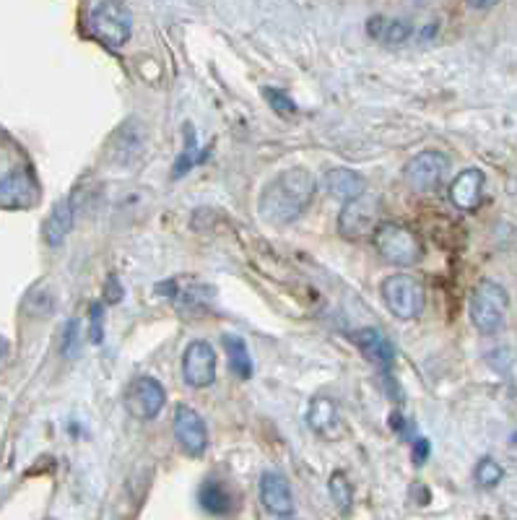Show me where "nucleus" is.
Here are the masks:
<instances>
[{"instance_id":"1","label":"nucleus","mask_w":517,"mask_h":520,"mask_svg":"<svg viewBox=\"0 0 517 520\" xmlns=\"http://www.w3.org/2000/svg\"><path fill=\"white\" fill-rule=\"evenodd\" d=\"M315 178L304 167L281 172L260 196V216L270 224H292L315 198Z\"/></svg>"},{"instance_id":"2","label":"nucleus","mask_w":517,"mask_h":520,"mask_svg":"<svg viewBox=\"0 0 517 520\" xmlns=\"http://www.w3.org/2000/svg\"><path fill=\"white\" fill-rule=\"evenodd\" d=\"M507 310H510V295L502 284L489 278L476 284L468 302V315L478 333H486V336L496 333L507 320Z\"/></svg>"},{"instance_id":"3","label":"nucleus","mask_w":517,"mask_h":520,"mask_svg":"<svg viewBox=\"0 0 517 520\" xmlns=\"http://www.w3.org/2000/svg\"><path fill=\"white\" fill-rule=\"evenodd\" d=\"M372 242L387 263L401 266V269L416 266L424 258V245H422L419 234L395 222H385L377 226L372 234Z\"/></svg>"},{"instance_id":"4","label":"nucleus","mask_w":517,"mask_h":520,"mask_svg":"<svg viewBox=\"0 0 517 520\" xmlns=\"http://www.w3.org/2000/svg\"><path fill=\"white\" fill-rule=\"evenodd\" d=\"M86 26L91 37H96L102 45L122 47L131 40L133 16L120 3H91L86 8Z\"/></svg>"},{"instance_id":"5","label":"nucleus","mask_w":517,"mask_h":520,"mask_svg":"<svg viewBox=\"0 0 517 520\" xmlns=\"http://www.w3.org/2000/svg\"><path fill=\"white\" fill-rule=\"evenodd\" d=\"M383 299L387 310L398 320H413L424 313L427 305V289L416 276L395 273L383 281Z\"/></svg>"},{"instance_id":"6","label":"nucleus","mask_w":517,"mask_h":520,"mask_svg":"<svg viewBox=\"0 0 517 520\" xmlns=\"http://www.w3.org/2000/svg\"><path fill=\"white\" fill-rule=\"evenodd\" d=\"M380 211H383V204L375 196H361L357 201L346 204V208L338 216L340 234L349 240H361L367 234H375V229L380 226Z\"/></svg>"},{"instance_id":"7","label":"nucleus","mask_w":517,"mask_h":520,"mask_svg":"<svg viewBox=\"0 0 517 520\" xmlns=\"http://www.w3.org/2000/svg\"><path fill=\"white\" fill-rule=\"evenodd\" d=\"M448 167H450V161L442 151H422L405 164L404 178L413 190L429 193V190L440 187V182L445 180Z\"/></svg>"},{"instance_id":"8","label":"nucleus","mask_w":517,"mask_h":520,"mask_svg":"<svg viewBox=\"0 0 517 520\" xmlns=\"http://www.w3.org/2000/svg\"><path fill=\"white\" fill-rule=\"evenodd\" d=\"M182 378L193 388H208L216 380V351L208 341H193L182 357Z\"/></svg>"},{"instance_id":"9","label":"nucleus","mask_w":517,"mask_h":520,"mask_svg":"<svg viewBox=\"0 0 517 520\" xmlns=\"http://www.w3.org/2000/svg\"><path fill=\"white\" fill-rule=\"evenodd\" d=\"M40 201L37 180L26 169H14L0 180V208L8 211H23Z\"/></svg>"},{"instance_id":"10","label":"nucleus","mask_w":517,"mask_h":520,"mask_svg":"<svg viewBox=\"0 0 517 520\" xmlns=\"http://www.w3.org/2000/svg\"><path fill=\"white\" fill-rule=\"evenodd\" d=\"M175 437L187 455H193V458L203 455L205 445H208V430H205V422L198 416V411H193L190 406H177V411H175Z\"/></svg>"},{"instance_id":"11","label":"nucleus","mask_w":517,"mask_h":520,"mask_svg":"<svg viewBox=\"0 0 517 520\" xmlns=\"http://www.w3.org/2000/svg\"><path fill=\"white\" fill-rule=\"evenodd\" d=\"M164 404H167V393L154 378H138L128 390V408H131L133 416L154 419V416H159V411L164 408Z\"/></svg>"},{"instance_id":"12","label":"nucleus","mask_w":517,"mask_h":520,"mask_svg":"<svg viewBox=\"0 0 517 520\" xmlns=\"http://www.w3.org/2000/svg\"><path fill=\"white\" fill-rule=\"evenodd\" d=\"M260 499L266 505V510L278 515V518H289L294 513V495L289 481L278 474H263L260 479Z\"/></svg>"},{"instance_id":"13","label":"nucleus","mask_w":517,"mask_h":520,"mask_svg":"<svg viewBox=\"0 0 517 520\" xmlns=\"http://www.w3.org/2000/svg\"><path fill=\"white\" fill-rule=\"evenodd\" d=\"M484 172L481 169H463L450 185V201L455 204V208L460 211H473L476 205L481 204V196H484Z\"/></svg>"},{"instance_id":"14","label":"nucleus","mask_w":517,"mask_h":520,"mask_svg":"<svg viewBox=\"0 0 517 520\" xmlns=\"http://www.w3.org/2000/svg\"><path fill=\"white\" fill-rule=\"evenodd\" d=\"M322 185H325V190H328L333 198L343 201V204L357 201V198L364 196V190H367V182H364V178H361L359 172L346 169V167L328 169L325 178H322Z\"/></svg>"},{"instance_id":"15","label":"nucleus","mask_w":517,"mask_h":520,"mask_svg":"<svg viewBox=\"0 0 517 520\" xmlns=\"http://www.w3.org/2000/svg\"><path fill=\"white\" fill-rule=\"evenodd\" d=\"M307 424H310L317 434L328 437V440H338L340 432H343V424H340V419H338L336 406H333V401L325 398V396L313 398V404L307 408Z\"/></svg>"},{"instance_id":"16","label":"nucleus","mask_w":517,"mask_h":520,"mask_svg":"<svg viewBox=\"0 0 517 520\" xmlns=\"http://www.w3.org/2000/svg\"><path fill=\"white\" fill-rule=\"evenodd\" d=\"M351 341L359 346V351L367 357V360H372V362L377 364H390L395 360V349H393V343L385 339L383 331H377V328H361V331H354L351 333Z\"/></svg>"},{"instance_id":"17","label":"nucleus","mask_w":517,"mask_h":520,"mask_svg":"<svg viewBox=\"0 0 517 520\" xmlns=\"http://www.w3.org/2000/svg\"><path fill=\"white\" fill-rule=\"evenodd\" d=\"M70 229H73V204H70V198H63V201L55 204V208H52L50 216H47L45 242L50 248L63 245L66 237L70 234Z\"/></svg>"},{"instance_id":"18","label":"nucleus","mask_w":517,"mask_h":520,"mask_svg":"<svg viewBox=\"0 0 517 520\" xmlns=\"http://www.w3.org/2000/svg\"><path fill=\"white\" fill-rule=\"evenodd\" d=\"M198 502H201L203 510L211 513V515H229L231 507H234L231 492L226 489V484H222L219 479L203 481V487L198 489Z\"/></svg>"},{"instance_id":"19","label":"nucleus","mask_w":517,"mask_h":520,"mask_svg":"<svg viewBox=\"0 0 517 520\" xmlns=\"http://www.w3.org/2000/svg\"><path fill=\"white\" fill-rule=\"evenodd\" d=\"M222 343H224L226 360H229L231 372H234L237 378H245V380L252 378V360H249L248 343L240 339V336H234V333H226Z\"/></svg>"},{"instance_id":"20","label":"nucleus","mask_w":517,"mask_h":520,"mask_svg":"<svg viewBox=\"0 0 517 520\" xmlns=\"http://www.w3.org/2000/svg\"><path fill=\"white\" fill-rule=\"evenodd\" d=\"M201 161V146H198V141H195V131H193V125L190 123H185V149H182V154L175 161V169H172V178L177 180V178H185L195 164Z\"/></svg>"},{"instance_id":"21","label":"nucleus","mask_w":517,"mask_h":520,"mask_svg":"<svg viewBox=\"0 0 517 520\" xmlns=\"http://www.w3.org/2000/svg\"><path fill=\"white\" fill-rule=\"evenodd\" d=\"M328 489H331V497H333V502L338 505V510H340V513H349L351 505H354V487H351V481L346 479L343 471H336V474L331 476Z\"/></svg>"},{"instance_id":"22","label":"nucleus","mask_w":517,"mask_h":520,"mask_svg":"<svg viewBox=\"0 0 517 520\" xmlns=\"http://www.w3.org/2000/svg\"><path fill=\"white\" fill-rule=\"evenodd\" d=\"M211 296H213V289H205V287L193 284L190 289L177 292L175 302H177V307H182V310H198V307H205V305L211 302Z\"/></svg>"},{"instance_id":"23","label":"nucleus","mask_w":517,"mask_h":520,"mask_svg":"<svg viewBox=\"0 0 517 520\" xmlns=\"http://www.w3.org/2000/svg\"><path fill=\"white\" fill-rule=\"evenodd\" d=\"M411 34H413V29H411V23L405 22H383V29H380V42H385V45H404V42H408L411 40Z\"/></svg>"},{"instance_id":"24","label":"nucleus","mask_w":517,"mask_h":520,"mask_svg":"<svg viewBox=\"0 0 517 520\" xmlns=\"http://www.w3.org/2000/svg\"><path fill=\"white\" fill-rule=\"evenodd\" d=\"M502 466L492 461V458H484V461H478V466H476V481H478V487H484V489H492L496 487L499 481H502Z\"/></svg>"},{"instance_id":"25","label":"nucleus","mask_w":517,"mask_h":520,"mask_svg":"<svg viewBox=\"0 0 517 520\" xmlns=\"http://www.w3.org/2000/svg\"><path fill=\"white\" fill-rule=\"evenodd\" d=\"M263 94H266V99L270 102V107H273L278 114L296 113V105H294V99L289 94H284V91L278 89H263Z\"/></svg>"},{"instance_id":"26","label":"nucleus","mask_w":517,"mask_h":520,"mask_svg":"<svg viewBox=\"0 0 517 520\" xmlns=\"http://www.w3.org/2000/svg\"><path fill=\"white\" fill-rule=\"evenodd\" d=\"M427 458H429V442L427 440H416V445H413V461H416V466H422Z\"/></svg>"},{"instance_id":"27","label":"nucleus","mask_w":517,"mask_h":520,"mask_svg":"<svg viewBox=\"0 0 517 520\" xmlns=\"http://www.w3.org/2000/svg\"><path fill=\"white\" fill-rule=\"evenodd\" d=\"M5 351H8V343H5V339L0 336V360L5 357Z\"/></svg>"},{"instance_id":"28","label":"nucleus","mask_w":517,"mask_h":520,"mask_svg":"<svg viewBox=\"0 0 517 520\" xmlns=\"http://www.w3.org/2000/svg\"><path fill=\"white\" fill-rule=\"evenodd\" d=\"M510 442H512V445H515V448H517V432H515V434H512V440H510Z\"/></svg>"}]
</instances>
